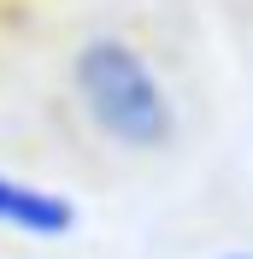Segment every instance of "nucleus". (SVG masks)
Instances as JSON below:
<instances>
[{
  "mask_svg": "<svg viewBox=\"0 0 253 259\" xmlns=\"http://www.w3.org/2000/svg\"><path fill=\"white\" fill-rule=\"evenodd\" d=\"M77 77V100L89 106L100 130L124 147H165L171 142V100L159 89V77L147 71V59L130 41H89L71 65Z\"/></svg>",
  "mask_w": 253,
  "mask_h": 259,
  "instance_id": "1",
  "label": "nucleus"
},
{
  "mask_svg": "<svg viewBox=\"0 0 253 259\" xmlns=\"http://www.w3.org/2000/svg\"><path fill=\"white\" fill-rule=\"evenodd\" d=\"M71 218H77V212H71V200H65V194L0 177V224L30 230V236H65V230H71Z\"/></svg>",
  "mask_w": 253,
  "mask_h": 259,
  "instance_id": "2",
  "label": "nucleus"
},
{
  "mask_svg": "<svg viewBox=\"0 0 253 259\" xmlns=\"http://www.w3.org/2000/svg\"><path fill=\"white\" fill-rule=\"evenodd\" d=\"M230 259H253V253H230Z\"/></svg>",
  "mask_w": 253,
  "mask_h": 259,
  "instance_id": "3",
  "label": "nucleus"
}]
</instances>
